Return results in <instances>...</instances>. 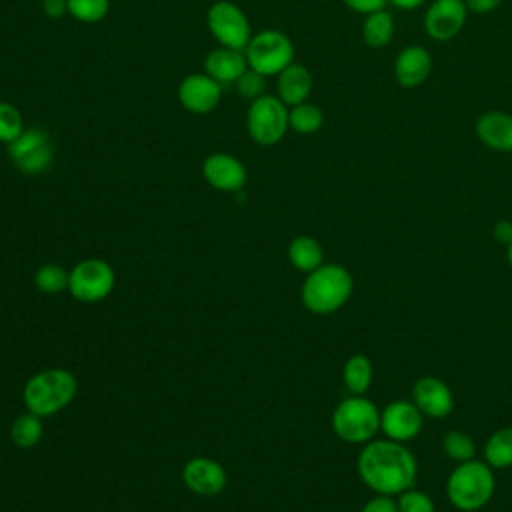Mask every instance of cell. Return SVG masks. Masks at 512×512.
<instances>
[{
	"mask_svg": "<svg viewBox=\"0 0 512 512\" xmlns=\"http://www.w3.org/2000/svg\"><path fill=\"white\" fill-rule=\"evenodd\" d=\"M352 288V274L344 266L322 264L308 272L302 286V302L314 314H332L348 302Z\"/></svg>",
	"mask_w": 512,
	"mask_h": 512,
	"instance_id": "cell-2",
	"label": "cell"
},
{
	"mask_svg": "<svg viewBox=\"0 0 512 512\" xmlns=\"http://www.w3.org/2000/svg\"><path fill=\"white\" fill-rule=\"evenodd\" d=\"M206 22H208V30H210L212 38L220 46L246 50V46L252 38V30H250V22H248L246 14L236 4H232L228 0L214 2L208 8Z\"/></svg>",
	"mask_w": 512,
	"mask_h": 512,
	"instance_id": "cell-9",
	"label": "cell"
},
{
	"mask_svg": "<svg viewBox=\"0 0 512 512\" xmlns=\"http://www.w3.org/2000/svg\"><path fill=\"white\" fill-rule=\"evenodd\" d=\"M68 14L84 24H96L106 18L110 10V0H66Z\"/></svg>",
	"mask_w": 512,
	"mask_h": 512,
	"instance_id": "cell-28",
	"label": "cell"
},
{
	"mask_svg": "<svg viewBox=\"0 0 512 512\" xmlns=\"http://www.w3.org/2000/svg\"><path fill=\"white\" fill-rule=\"evenodd\" d=\"M468 18L464 0H434L424 16V30L432 40L448 42L456 38Z\"/></svg>",
	"mask_w": 512,
	"mask_h": 512,
	"instance_id": "cell-11",
	"label": "cell"
},
{
	"mask_svg": "<svg viewBox=\"0 0 512 512\" xmlns=\"http://www.w3.org/2000/svg\"><path fill=\"white\" fill-rule=\"evenodd\" d=\"M484 458L490 468L512 466V426L496 430L484 444Z\"/></svg>",
	"mask_w": 512,
	"mask_h": 512,
	"instance_id": "cell-24",
	"label": "cell"
},
{
	"mask_svg": "<svg viewBox=\"0 0 512 512\" xmlns=\"http://www.w3.org/2000/svg\"><path fill=\"white\" fill-rule=\"evenodd\" d=\"M24 132V120L16 106L0 102V142L10 144Z\"/></svg>",
	"mask_w": 512,
	"mask_h": 512,
	"instance_id": "cell-30",
	"label": "cell"
},
{
	"mask_svg": "<svg viewBox=\"0 0 512 512\" xmlns=\"http://www.w3.org/2000/svg\"><path fill=\"white\" fill-rule=\"evenodd\" d=\"M390 4H394L400 10H414L418 6H422L426 0H388Z\"/></svg>",
	"mask_w": 512,
	"mask_h": 512,
	"instance_id": "cell-38",
	"label": "cell"
},
{
	"mask_svg": "<svg viewBox=\"0 0 512 512\" xmlns=\"http://www.w3.org/2000/svg\"><path fill=\"white\" fill-rule=\"evenodd\" d=\"M114 270L104 260H82L68 274V290L80 302H98L110 294Z\"/></svg>",
	"mask_w": 512,
	"mask_h": 512,
	"instance_id": "cell-10",
	"label": "cell"
},
{
	"mask_svg": "<svg viewBox=\"0 0 512 512\" xmlns=\"http://www.w3.org/2000/svg\"><path fill=\"white\" fill-rule=\"evenodd\" d=\"M506 258H508V264L512 268V242L506 246Z\"/></svg>",
	"mask_w": 512,
	"mask_h": 512,
	"instance_id": "cell-39",
	"label": "cell"
},
{
	"mask_svg": "<svg viewBox=\"0 0 512 512\" xmlns=\"http://www.w3.org/2000/svg\"><path fill=\"white\" fill-rule=\"evenodd\" d=\"M76 394V380L68 370L52 368L34 374L24 386V402L36 416H50L62 410Z\"/></svg>",
	"mask_w": 512,
	"mask_h": 512,
	"instance_id": "cell-4",
	"label": "cell"
},
{
	"mask_svg": "<svg viewBox=\"0 0 512 512\" xmlns=\"http://www.w3.org/2000/svg\"><path fill=\"white\" fill-rule=\"evenodd\" d=\"M358 474L376 494L394 496L412 488L416 480V458L396 440H370L358 456Z\"/></svg>",
	"mask_w": 512,
	"mask_h": 512,
	"instance_id": "cell-1",
	"label": "cell"
},
{
	"mask_svg": "<svg viewBox=\"0 0 512 512\" xmlns=\"http://www.w3.org/2000/svg\"><path fill=\"white\" fill-rule=\"evenodd\" d=\"M222 84L206 72L188 74L178 86V102L192 114H208L220 104Z\"/></svg>",
	"mask_w": 512,
	"mask_h": 512,
	"instance_id": "cell-13",
	"label": "cell"
},
{
	"mask_svg": "<svg viewBox=\"0 0 512 512\" xmlns=\"http://www.w3.org/2000/svg\"><path fill=\"white\" fill-rule=\"evenodd\" d=\"M372 374H374V370H372L370 358L364 354H354L346 360L344 370H342L344 386L352 394H364L372 384Z\"/></svg>",
	"mask_w": 512,
	"mask_h": 512,
	"instance_id": "cell-23",
	"label": "cell"
},
{
	"mask_svg": "<svg viewBox=\"0 0 512 512\" xmlns=\"http://www.w3.org/2000/svg\"><path fill=\"white\" fill-rule=\"evenodd\" d=\"M360 512H398V504L390 496L376 494L362 506Z\"/></svg>",
	"mask_w": 512,
	"mask_h": 512,
	"instance_id": "cell-33",
	"label": "cell"
},
{
	"mask_svg": "<svg viewBox=\"0 0 512 512\" xmlns=\"http://www.w3.org/2000/svg\"><path fill=\"white\" fill-rule=\"evenodd\" d=\"M332 428L344 442L366 444L380 430V410L362 394H352L334 408Z\"/></svg>",
	"mask_w": 512,
	"mask_h": 512,
	"instance_id": "cell-5",
	"label": "cell"
},
{
	"mask_svg": "<svg viewBox=\"0 0 512 512\" xmlns=\"http://www.w3.org/2000/svg\"><path fill=\"white\" fill-rule=\"evenodd\" d=\"M288 258L294 268L302 272H312L318 266H322L324 252L320 242L314 240L312 236H298L288 246Z\"/></svg>",
	"mask_w": 512,
	"mask_h": 512,
	"instance_id": "cell-21",
	"label": "cell"
},
{
	"mask_svg": "<svg viewBox=\"0 0 512 512\" xmlns=\"http://www.w3.org/2000/svg\"><path fill=\"white\" fill-rule=\"evenodd\" d=\"M422 412L414 402L394 400L380 412V430L396 442L412 440L422 430Z\"/></svg>",
	"mask_w": 512,
	"mask_h": 512,
	"instance_id": "cell-12",
	"label": "cell"
},
{
	"mask_svg": "<svg viewBox=\"0 0 512 512\" xmlns=\"http://www.w3.org/2000/svg\"><path fill=\"white\" fill-rule=\"evenodd\" d=\"M432 72V54L422 46H406L394 60V78L404 88H416Z\"/></svg>",
	"mask_w": 512,
	"mask_h": 512,
	"instance_id": "cell-17",
	"label": "cell"
},
{
	"mask_svg": "<svg viewBox=\"0 0 512 512\" xmlns=\"http://www.w3.org/2000/svg\"><path fill=\"white\" fill-rule=\"evenodd\" d=\"M492 234H494V238H496L500 244L508 246V244L512 242V222H510V220H498V222L494 224Z\"/></svg>",
	"mask_w": 512,
	"mask_h": 512,
	"instance_id": "cell-37",
	"label": "cell"
},
{
	"mask_svg": "<svg viewBox=\"0 0 512 512\" xmlns=\"http://www.w3.org/2000/svg\"><path fill=\"white\" fill-rule=\"evenodd\" d=\"M244 54L248 66L264 76H278L294 62L292 40L280 30H262L252 34Z\"/></svg>",
	"mask_w": 512,
	"mask_h": 512,
	"instance_id": "cell-7",
	"label": "cell"
},
{
	"mask_svg": "<svg viewBox=\"0 0 512 512\" xmlns=\"http://www.w3.org/2000/svg\"><path fill=\"white\" fill-rule=\"evenodd\" d=\"M276 90H278V98L286 106H296V104L306 102L310 92H312V74H310V70L304 64L292 62L290 66H286L278 74Z\"/></svg>",
	"mask_w": 512,
	"mask_h": 512,
	"instance_id": "cell-20",
	"label": "cell"
},
{
	"mask_svg": "<svg viewBox=\"0 0 512 512\" xmlns=\"http://www.w3.org/2000/svg\"><path fill=\"white\" fill-rule=\"evenodd\" d=\"M34 284L48 294H56L68 288V274L56 264H44L34 274Z\"/></svg>",
	"mask_w": 512,
	"mask_h": 512,
	"instance_id": "cell-29",
	"label": "cell"
},
{
	"mask_svg": "<svg viewBox=\"0 0 512 512\" xmlns=\"http://www.w3.org/2000/svg\"><path fill=\"white\" fill-rule=\"evenodd\" d=\"M42 436V424H40V416L28 412V414H20L14 424H12V440L16 446L20 448H32L38 444Z\"/></svg>",
	"mask_w": 512,
	"mask_h": 512,
	"instance_id": "cell-27",
	"label": "cell"
},
{
	"mask_svg": "<svg viewBox=\"0 0 512 512\" xmlns=\"http://www.w3.org/2000/svg\"><path fill=\"white\" fill-rule=\"evenodd\" d=\"M202 174L206 182L222 192H240L246 184V168L244 164L226 152H214L206 156L202 164Z\"/></svg>",
	"mask_w": 512,
	"mask_h": 512,
	"instance_id": "cell-14",
	"label": "cell"
},
{
	"mask_svg": "<svg viewBox=\"0 0 512 512\" xmlns=\"http://www.w3.org/2000/svg\"><path fill=\"white\" fill-rule=\"evenodd\" d=\"M496 488L494 472L486 462H460L446 480V494L454 508L462 512H476L484 508Z\"/></svg>",
	"mask_w": 512,
	"mask_h": 512,
	"instance_id": "cell-3",
	"label": "cell"
},
{
	"mask_svg": "<svg viewBox=\"0 0 512 512\" xmlns=\"http://www.w3.org/2000/svg\"><path fill=\"white\" fill-rule=\"evenodd\" d=\"M288 122H290V130L298 134H316L324 124V112L320 106L306 100L302 104L290 106Z\"/></svg>",
	"mask_w": 512,
	"mask_h": 512,
	"instance_id": "cell-25",
	"label": "cell"
},
{
	"mask_svg": "<svg viewBox=\"0 0 512 512\" xmlns=\"http://www.w3.org/2000/svg\"><path fill=\"white\" fill-rule=\"evenodd\" d=\"M288 128V106L278 96L262 94L250 102L246 114V130L256 144L274 146L286 136Z\"/></svg>",
	"mask_w": 512,
	"mask_h": 512,
	"instance_id": "cell-6",
	"label": "cell"
},
{
	"mask_svg": "<svg viewBox=\"0 0 512 512\" xmlns=\"http://www.w3.org/2000/svg\"><path fill=\"white\" fill-rule=\"evenodd\" d=\"M398 512H436L432 498L416 488H408L398 494Z\"/></svg>",
	"mask_w": 512,
	"mask_h": 512,
	"instance_id": "cell-32",
	"label": "cell"
},
{
	"mask_svg": "<svg viewBox=\"0 0 512 512\" xmlns=\"http://www.w3.org/2000/svg\"><path fill=\"white\" fill-rule=\"evenodd\" d=\"M442 450L450 460H454L458 464L474 460V456H476V444H474L472 436L462 430H450L448 434H444Z\"/></svg>",
	"mask_w": 512,
	"mask_h": 512,
	"instance_id": "cell-26",
	"label": "cell"
},
{
	"mask_svg": "<svg viewBox=\"0 0 512 512\" xmlns=\"http://www.w3.org/2000/svg\"><path fill=\"white\" fill-rule=\"evenodd\" d=\"M244 70H248V60L242 50L220 46L212 50L204 60V72L212 76L218 84L236 82Z\"/></svg>",
	"mask_w": 512,
	"mask_h": 512,
	"instance_id": "cell-19",
	"label": "cell"
},
{
	"mask_svg": "<svg viewBox=\"0 0 512 512\" xmlns=\"http://www.w3.org/2000/svg\"><path fill=\"white\" fill-rule=\"evenodd\" d=\"M394 36V18L386 10L372 12L364 18L362 40L370 48H384Z\"/></svg>",
	"mask_w": 512,
	"mask_h": 512,
	"instance_id": "cell-22",
	"label": "cell"
},
{
	"mask_svg": "<svg viewBox=\"0 0 512 512\" xmlns=\"http://www.w3.org/2000/svg\"><path fill=\"white\" fill-rule=\"evenodd\" d=\"M414 404L430 418H444L454 408V396L448 384L436 376H422L412 388Z\"/></svg>",
	"mask_w": 512,
	"mask_h": 512,
	"instance_id": "cell-15",
	"label": "cell"
},
{
	"mask_svg": "<svg viewBox=\"0 0 512 512\" xmlns=\"http://www.w3.org/2000/svg\"><path fill=\"white\" fill-rule=\"evenodd\" d=\"M6 152L20 172L36 176L50 168L54 158V144L48 132L40 128H24L18 138L6 144Z\"/></svg>",
	"mask_w": 512,
	"mask_h": 512,
	"instance_id": "cell-8",
	"label": "cell"
},
{
	"mask_svg": "<svg viewBox=\"0 0 512 512\" xmlns=\"http://www.w3.org/2000/svg\"><path fill=\"white\" fill-rule=\"evenodd\" d=\"M464 2L468 12H474V14H488L502 4V0H464Z\"/></svg>",
	"mask_w": 512,
	"mask_h": 512,
	"instance_id": "cell-36",
	"label": "cell"
},
{
	"mask_svg": "<svg viewBox=\"0 0 512 512\" xmlns=\"http://www.w3.org/2000/svg\"><path fill=\"white\" fill-rule=\"evenodd\" d=\"M42 10L48 18H62L68 14L66 0H42Z\"/></svg>",
	"mask_w": 512,
	"mask_h": 512,
	"instance_id": "cell-35",
	"label": "cell"
},
{
	"mask_svg": "<svg viewBox=\"0 0 512 512\" xmlns=\"http://www.w3.org/2000/svg\"><path fill=\"white\" fill-rule=\"evenodd\" d=\"M182 478L186 482V486L202 496H212L224 490L226 486V472L224 468L210 460V458H192L186 462L184 470H182Z\"/></svg>",
	"mask_w": 512,
	"mask_h": 512,
	"instance_id": "cell-16",
	"label": "cell"
},
{
	"mask_svg": "<svg viewBox=\"0 0 512 512\" xmlns=\"http://www.w3.org/2000/svg\"><path fill=\"white\" fill-rule=\"evenodd\" d=\"M236 84V92L244 98V100H256L264 94V88H266V76L252 70L248 66V70H244V74L234 82Z\"/></svg>",
	"mask_w": 512,
	"mask_h": 512,
	"instance_id": "cell-31",
	"label": "cell"
},
{
	"mask_svg": "<svg viewBox=\"0 0 512 512\" xmlns=\"http://www.w3.org/2000/svg\"><path fill=\"white\" fill-rule=\"evenodd\" d=\"M350 10L358 12V14H372L378 10H384L388 0H342Z\"/></svg>",
	"mask_w": 512,
	"mask_h": 512,
	"instance_id": "cell-34",
	"label": "cell"
},
{
	"mask_svg": "<svg viewBox=\"0 0 512 512\" xmlns=\"http://www.w3.org/2000/svg\"><path fill=\"white\" fill-rule=\"evenodd\" d=\"M478 140L496 152H512V114L488 110L476 120Z\"/></svg>",
	"mask_w": 512,
	"mask_h": 512,
	"instance_id": "cell-18",
	"label": "cell"
}]
</instances>
